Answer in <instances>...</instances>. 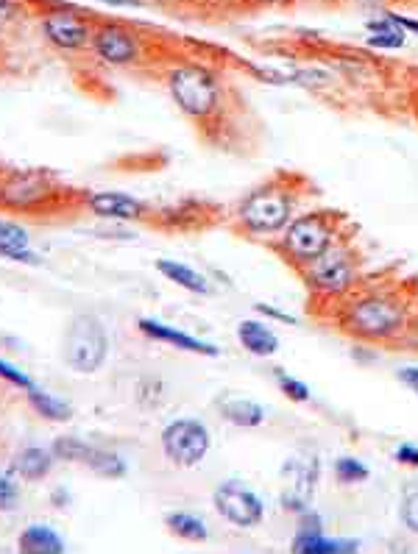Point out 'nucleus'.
Returning a JSON list of instances; mask_svg holds the SVG:
<instances>
[{"instance_id": "30", "label": "nucleus", "mask_w": 418, "mask_h": 554, "mask_svg": "<svg viewBox=\"0 0 418 554\" xmlns=\"http://www.w3.org/2000/svg\"><path fill=\"white\" fill-rule=\"evenodd\" d=\"M0 379H6V382H12V385L23 387V390H34V382H31L23 371H17V368H12L9 362H3V360H0Z\"/></svg>"}, {"instance_id": "36", "label": "nucleus", "mask_w": 418, "mask_h": 554, "mask_svg": "<svg viewBox=\"0 0 418 554\" xmlns=\"http://www.w3.org/2000/svg\"><path fill=\"white\" fill-rule=\"evenodd\" d=\"M357 3H368V6H377V3H385V0H357Z\"/></svg>"}, {"instance_id": "28", "label": "nucleus", "mask_w": 418, "mask_h": 554, "mask_svg": "<svg viewBox=\"0 0 418 554\" xmlns=\"http://www.w3.org/2000/svg\"><path fill=\"white\" fill-rule=\"evenodd\" d=\"M276 385H279V390L288 396L290 401H296V404H304V401H310V387L304 385L301 379H296V376L285 374V371H276Z\"/></svg>"}, {"instance_id": "4", "label": "nucleus", "mask_w": 418, "mask_h": 554, "mask_svg": "<svg viewBox=\"0 0 418 554\" xmlns=\"http://www.w3.org/2000/svg\"><path fill=\"white\" fill-rule=\"evenodd\" d=\"M168 90L176 106L193 120H207L221 106V81L204 65L187 62L170 70Z\"/></svg>"}, {"instance_id": "5", "label": "nucleus", "mask_w": 418, "mask_h": 554, "mask_svg": "<svg viewBox=\"0 0 418 554\" xmlns=\"http://www.w3.org/2000/svg\"><path fill=\"white\" fill-rule=\"evenodd\" d=\"M106 354H109V335L95 315H76L67 323L62 337V360L70 371L95 374L106 362Z\"/></svg>"}, {"instance_id": "33", "label": "nucleus", "mask_w": 418, "mask_h": 554, "mask_svg": "<svg viewBox=\"0 0 418 554\" xmlns=\"http://www.w3.org/2000/svg\"><path fill=\"white\" fill-rule=\"evenodd\" d=\"M257 312H262V315H268V318H274V321H282V323H296V318L293 315H288V312L276 310V307H271V304H257Z\"/></svg>"}, {"instance_id": "24", "label": "nucleus", "mask_w": 418, "mask_h": 554, "mask_svg": "<svg viewBox=\"0 0 418 554\" xmlns=\"http://www.w3.org/2000/svg\"><path fill=\"white\" fill-rule=\"evenodd\" d=\"M368 31H371L368 45H374V48H402V45H405V31L396 26L393 20H388V17L371 20V23H368Z\"/></svg>"}, {"instance_id": "37", "label": "nucleus", "mask_w": 418, "mask_h": 554, "mask_svg": "<svg viewBox=\"0 0 418 554\" xmlns=\"http://www.w3.org/2000/svg\"><path fill=\"white\" fill-rule=\"evenodd\" d=\"M262 3H279V0H262Z\"/></svg>"}, {"instance_id": "14", "label": "nucleus", "mask_w": 418, "mask_h": 554, "mask_svg": "<svg viewBox=\"0 0 418 554\" xmlns=\"http://www.w3.org/2000/svg\"><path fill=\"white\" fill-rule=\"evenodd\" d=\"M140 332L154 337V340H162V343H168V346L182 348V351H193V354H201V357H218V348L212 346V343H204V340H198L196 335L182 332V329H170L165 323L140 321Z\"/></svg>"}, {"instance_id": "8", "label": "nucleus", "mask_w": 418, "mask_h": 554, "mask_svg": "<svg viewBox=\"0 0 418 554\" xmlns=\"http://www.w3.org/2000/svg\"><path fill=\"white\" fill-rule=\"evenodd\" d=\"M212 502H215V510L221 513L223 521H229L232 527H260L262 518H265V504H262L260 496H257L249 485L237 482V479L221 482V485L215 488Z\"/></svg>"}, {"instance_id": "31", "label": "nucleus", "mask_w": 418, "mask_h": 554, "mask_svg": "<svg viewBox=\"0 0 418 554\" xmlns=\"http://www.w3.org/2000/svg\"><path fill=\"white\" fill-rule=\"evenodd\" d=\"M393 457L405 468H418V446H413V443H402L399 449L393 451Z\"/></svg>"}, {"instance_id": "32", "label": "nucleus", "mask_w": 418, "mask_h": 554, "mask_svg": "<svg viewBox=\"0 0 418 554\" xmlns=\"http://www.w3.org/2000/svg\"><path fill=\"white\" fill-rule=\"evenodd\" d=\"M396 379L405 387H410L413 393H418V365H407V368H399Z\"/></svg>"}, {"instance_id": "35", "label": "nucleus", "mask_w": 418, "mask_h": 554, "mask_svg": "<svg viewBox=\"0 0 418 554\" xmlns=\"http://www.w3.org/2000/svg\"><path fill=\"white\" fill-rule=\"evenodd\" d=\"M17 14V0H0V28Z\"/></svg>"}, {"instance_id": "17", "label": "nucleus", "mask_w": 418, "mask_h": 554, "mask_svg": "<svg viewBox=\"0 0 418 554\" xmlns=\"http://www.w3.org/2000/svg\"><path fill=\"white\" fill-rule=\"evenodd\" d=\"M20 552L26 554H62L65 552V541L56 529L45 527V524H31L23 529L20 535Z\"/></svg>"}, {"instance_id": "12", "label": "nucleus", "mask_w": 418, "mask_h": 554, "mask_svg": "<svg viewBox=\"0 0 418 554\" xmlns=\"http://www.w3.org/2000/svg\"><path fill=\"white\" fill-rule=\"evenodd\" d=\"M357 541H338V538H329L324 532L321 518L315 516L313 510L301 513V527L293 538V552L299 554H343L354 552Z\"/></svg>"}, {"instance_id": "10", "label": "nucleus", "mask_w": 418, "mask_h": 554, "mask_svg": "<svg viewBox=\"0 0 418 554\" xmlns=\"http://www.w3.org/2000/svg\"><path fill=\"white\" fill-rule=\"evenodd\" d=\"M42 34L62 51H81L92 42L90 23L70 9H51L42 14Z\"/></svg>"}, {"instance_id": "7", "label": "nucleus", "mask_w": 418, "mask_h": 554, "mask_svg": "<svg viewBox=\"0 0 418 554\" xmlns=\"http://www.w3.org/2000/svg\"><path fill=\"white\" fill-rule=\"evenodd\" d=\"M162 451L170 463L179 468H193L198 465L209 451V432L207 426L196 418H179L162 429Z\"/></svg>"}, {"instance_id": "13", "label": "nucleus", "mask_w": 418, "mask_h": 554, "mask_svg": "<svg viewBox=\"0 0 418 554\" xmlns=\"http://www.w3.org/2000/svg\"><path fill=\"white\" fill-rule=\"evenodd\" d=\"M87 207L98 218H118V220H143L148 215V207L143 201L131 198L126 193H95L87 198Z\"/></svg>"}, {"instance_id": "15", "label": "nucleus", "mask_w": 418, "mask_h": 554, "mask_svg": "<svg viewBox=\"0 0 418 554\" xmlns=\"http://www.w3.org/2000/svg\"><path fill=\"white\" fill-rule=\"evenodd\" d=\"M53 460H56L53 451L40 449V446H26L12 457V474L26 479V482H40L51 474Z\"/></svg>"}, {"instance_id": "6", "label": "nucleus", "mask_w": 418, "mask_h": 554, "mask_svg": "<svg viewBox=\"0 0 418 554\" xmlns=\"http://www.w3.org/2000/svg\"><path fill=\"white\" fill-rule=\"evenodd\" d=\"M357 273H360V257L354 254L352 245L340 240L304 268V282L313 287L315 296H349L357 282Z\"/></svg>"}, {"instance_id": "2", "label": "nucleus", "mask_w": 418, "mask_h": 554, "mask_svg": "<svg viewBox=\"0 0 418 554\" xmlns=\"http://www.w3.org/2000/svg\"><path fill=\"white\" fill-rule=\"evenodd\" d=\"M296 198H299V193L290 187V181H268L243 198V204L237 209V223L251 237L285 232L293 220Z\"/></svg>"}, {"instance_id": "1", "label": "nucleus", "mask_w": 418, "mask_h": 554, "mask_svg": "<svg viewBox=\"0 0 418 554\" xmlns=\"http://www.w3.org/2000/svg\"><path fill=\"white\" fill-rule=\"evenodd\" d=\"M338 323L346 335L360 337V340H371V343L391 340L405 329L407 304L385 290L352 296V301L340 312Z\"/></svg>"}, {"instance_id": "19", "label": "nucleus", "mask_w": 418, "mask_h": 554, "mask_svg": "<svg viewBox=\"0 0 418 554\" xmlns=\"http://www.w3.org/2000/svg\"><path fill=\"white\" fill-rule=\"evenodd\" d=\"M157 271L170 279L173 284H179L184 290H190V293H198V296H209L212 290H209V282L196 271V268H190V265H182V262H173V259H157Z\"/></svg>"}, {"instance_id": "9", "label": "nucleus", "mask_w": 418, "mask_h": 554, "mask_svg": "<svg viewBox=\"0 0 418 554\" xmlns=\"http://www.w3.org/2000/svg\"><path fill=\"white\" fill-rule=\"evenodd\" d=\"M285 474H288L293 482L290 488L282 493V507L290 510V513H307L310 510V502H313L315 488H318V477H321V468H318V457L313 451L301 454V457H293L288 465H285Z\"/></svg>"}, {"instance_id": "25", "label": "nucleus", "mask_w": 418, "mask_h": 554, "mask_svg": "<svg viewBox=\"0 0 418 554\" xmlns=\"http://www.w3.org/2000/svg\"><path fill=\"white\" fill-rule=\"evenodd\" d=\"M51 451H53V457H56V460H62V463H81V465H84V460L90 457L92 446H90V443H84V440L70 438V435H65V438L53 440Z\"/></svg>"}, {"instance_id": "27", "label": "nucleus", "mask_w": 418, "mask_h": 554, "mask_svg": "<svg viewBox=\"0 0 418 554\" xmlns=\"http://www.w3.org/2000/svg\"><path fill=\"white\" fill-rule=\"evenodd\" d=\"M368 477H371V471H368L363 460H357V457H340V460H335V479H338L340 485H360Z\"/></svg>"}, {"instance_id": "3", "label": "nucleus", "mask_w": 418, "mask_h": 554, "mask_svg": "<svg viewBox=\"0 0 418 554\" xmlns=\"http://www.w3.org/2000/svg\"><path fill=\"white\" fill-rule=\"evenodd\" d=\"M340 215L338 212H307L301 218H293L279 240V251L293 268H307L332 245L340 243Z\"/></svg>"}, {"instance_id": "21", "label": "nucleus", "mask_w": 418, "mask_h": 554, "mask_svg": "<svg viewBox=\"0 0 418 554\" xmlns=\"http://www.w3.org/2000/svg\"><path fill=\"white\" fill-rule=\"evenodd\" d=\"M28 404H31V410L34 413H40L45 421H70L73 418V407L67 404V401L62 399H53V396H48L45 390H28Z\"/></svg>"}, {"instance_id": "26", "label": "nucleus", "mask_w": 418, "mask_h": 554, "mask_svg": "<svg viewBox=\"0 0 418 554\" xmlns=\"http://www.w3.org/2000/svg\"><path fill=\"white\" fill-rule=\"evenodd\" d=\"M399 518L405 524L407 532L418 535V479L407 482L402 490V502H399Z\"/></svg>"}, {"instance_id": "16", "label": "nucleus", "mask_w": 418, "mask_h": 554, "mask_svg": "<svg viewBox=\"0 0 418 554\" xmlns=\"http://www.w3.org/2000/svg\"><path fill=\"white\" fill-rule=\"evenodd\" d=\"M237 340L254 357H271L279 351V337L260 321H243L237 326Z\"/></svg>"}, {"instance_id": "20", "label": "nucleus", "mask_w": 418, "mask_h": 554, "mask_svg": "<svg viewBox=\"0 0 418 554\" xmlns=\"http://www.w3.org/2000/svg\"><path fill=\"white\" fill-rule=\"evenodd\" d=\"M0 257L14 259V262H40L28 248V232L17 223H0Z\"/></svg>"}, {"instance_id": "18", "label": "nucleus", "mask_w": 418, "mask_h": 554, "mask_svg": "<svg viewBox=\"0 0 418 554\" xmlns=\"http://www.w3.org/2000/svg\"><path fill=\"white\" fill-rule=\"evenodd\" d=\"M221 415L229 421V424L243 426V429H254L265 421V410L262 404H257L254 399H243V396H232V399H223L218 404Z\"/></svg>"}, {"instance_id": "23", "label": "nucleus", "mask_w": 418, "mask_h": 554, "mask_svg": "<svg viewBox=\"0 0 418 554\" xmlns=\"http://www.w3.org/2000/svg\"><path fill=\"white\" fill-rule=\"evenodd\" d=\"M84 465L90 468L92 474H98V477H106V479L126 477V471H129V465H126V460H123L120 454L106 449H95V446H92L90 457L84 460Z\"/></svg>"}, {"instance_id": "22", "label": "nucleus", "mask_w": 418, "mask_h": 554, "mask_svg": "<svg viewBox=\"0 0 418 554\" xmlns=\"http://www.w3.org/2000/svg\"><path fill=\"white\" fill-rule=\"evenodd\" d=\"M165 527H168L173 535H179L182 541H207L209 535L207 524L198 516H193V513H184V510L168 513V516H165Z\"/></svg>"}, {"instance_id": "29", "label": "nucleus", "mask_w": 418, "mask_h": 554, "mask_svg": "<svg viewBox=\"0 0 418 554\" xmlns=\"http://www.w3.org/2000/svg\"><path fill=\"white\" fill-rule=\"evenodd\" d=\"M17 499H20L17 485H14L9 477H3V474H0V513H3V510H12L14 504H17Z\"/></svg>"}, {"instance_id": "34", "label": "nucleus", "mask_w": 418, "mask_h": 554, "mask_svg": "<svg viewBox=\"0 0 418 554\" xmlns=\"http://www.w3.org/2000/svg\"><path fill=\"white\" fill-rule=\"evenodd\" d=\"M385 17L393 20V23L402 28V31H413V34H418V20H413V17H405V14H396V12H388Z\"/></svg>"}, {"instance_id": "11", "label": "nucleus", "mask_w": 418, "mask_h": 554, "mask_svg": "<svg viewBox=\"0 0 418 554\" xmlns=\"http://www.w3.org/2000/svg\"><path fill=\"white\" fill-rule=\"evenodd\" d=\"M90 45L92 51L98 53L104 62H109V65H131V62H137L140 48H143L134 31L115 26V23H104V26L95 28Z\"/></svg>"}]
</instances>
